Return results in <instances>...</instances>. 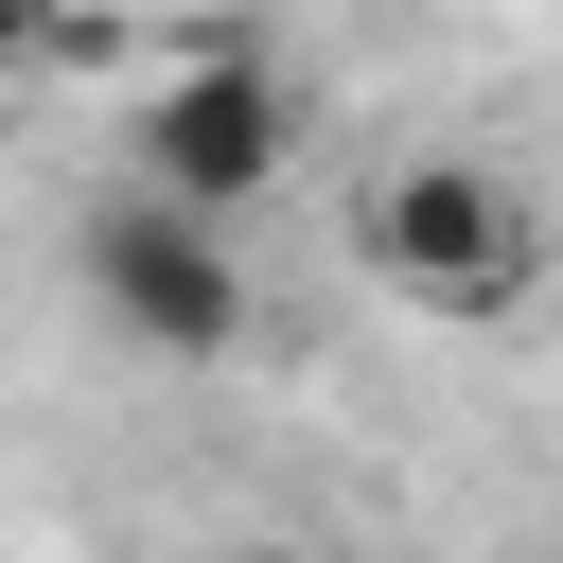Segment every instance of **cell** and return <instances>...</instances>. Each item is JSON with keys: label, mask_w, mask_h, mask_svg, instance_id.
<instances>
[{"label": "cell", "mask_w": 563, "mask_h": 563, "mask_svg": "<svg viewBox=\"0 0 563 563\" xmlns=\"http://www.w3.org/2000/svg\"><path fill=\"white\" fill-rule=\"evenodd\" d=\"M282 158H299V88H282V53H246V35H194V53L123 106V194H158V211H194V229H229L246 194H282Z\"/></svg>", "instance_id": "cell-1"}, {"label": "cell", "mask_w": 563, "mask_h": 563, "mask_svg": "<svg viewBox=\"0 0 563 563\" xmlns=\"http://www.w3.org/2000/svg\"><path fill=\"white\" fill-rule=\"evenodd\" d=\"M352 229H369V264H387L405 299H440V317H510V299H528V246H545L528 194L475 176V158H387Z\"/></svg>", "instance_id": "cell-2"}, {"label": "cell", "mask_w": 563, "mask_h": 563, "mask_svg": "<svg viewBox=\"0 0 563 563\" xmlns=\"http://www.w3.org/2000/svg\"><path fill=\"white\" fill-rule=\"evenodd\" d=\"M88 299H106L141 352H246V264H229V229H194V211H158V194H106V211H88Z\"/></svg>", "instance_id": "cell-3"}]
</instances>
